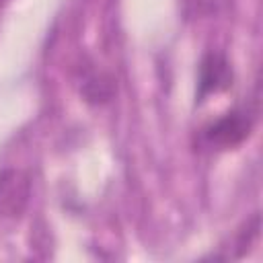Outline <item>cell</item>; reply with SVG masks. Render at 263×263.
<instances>
[{
	"mask_svg": "<svg viewBox=\"0 0 263 263\" xmlns=\"http://www.w3.org/2000/svg\"><path fill=\"white\" fill-rule=\"evenodd\" d=\"M31 195V181L23 171L0 173V218H16L25 212Z\"/></svg>",
	"mask_w": 263,
	"mask_h": 263,
	"instance_id": "6da1fadb",
	"label": "cell"
},
{
	"mask_svg": "<svg viewBox=\"0 0 263 263\" xmlns=\"http://www.w3.org/2000/svg\"><path fill=\"white\" fill-rule=\"evenodd\" d=\"M232 72L224 55L220 53H208L199 64V90L197 97L203 101L210 92H218L230 86Z\"/></svg>",
	"mask_w": 263,
	"mask_h": 263,
	"instance_id": "7a4b0ae2",
	"label": "cell"
},
{
	"mask_svg": "<svg viewBox=\"0 0 263 263\" xmlns=\"http://www.w3.org/2000/svg\"><path fill=\"white\" fill-rule=\"evenodd\" d=\"M249 132H251V119L240 111H232V113L224 115L222 119H218L208 129V140L216 146L232 148V146L240 144L249 136Z\"/></svg>",
	"mask_w": 263,
	"mask_h": 263,
	"instance_id": "3957f363",
	"label": "cell"
}]
</instances>
